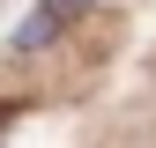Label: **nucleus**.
<instances>
[{"mask_svg": "<svg viewBox=\"0 0 156 148\" xmlns=\"http://www.w3.org/2000/svg\"><path fill=\"white\" fill-rule=\"evenodd\" d=\"M82 8H89V0H37L23 22H15V52H45V45H52V37H60Z\"/></svg>", "mask_w": 156, "mask_h": 148, "instance_id": "1", "label": "nucleus"}]
</instances>
